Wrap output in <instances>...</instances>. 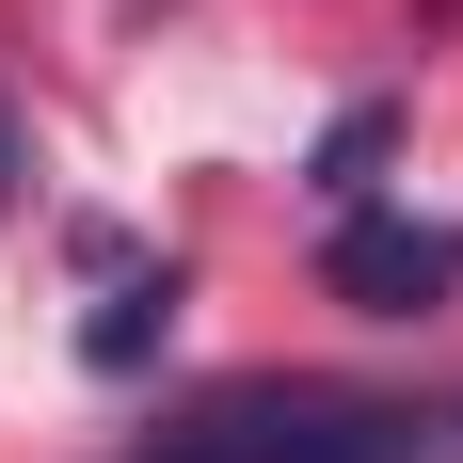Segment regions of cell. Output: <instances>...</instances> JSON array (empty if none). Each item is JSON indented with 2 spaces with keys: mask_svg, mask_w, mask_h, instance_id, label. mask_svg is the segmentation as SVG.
<instances>
[{
  "mask_svg": "<svg viewBox=\"0 0 463 463\" xmlns=\"http://www.w3.org/2000/svg\"><path fill=\"white\" fill-rule=\"evenodd\" d=\"M463 288V240L448 224H335V304H368V320H416Z\"/></svg>",
  "mask_w": 463,
  "mask_h": 463,
  "instance_id": "cell-2",
  "label": "cell"
},
{
  "mask_svg": "<svg viewBox=\"0 0 463 463\" xmlns=\"http://www.w3.org/2000/svg\"><path fill=\"white\" fill-rule=\"evenodd\" d=\"M448 448H463V416H448Z\"/></svg>",
  "mask_w": 463,
  "mask_h": 463,
  "instance_id": "cell-5",
  "label": "cell"
},
{
  "mask_svg": "<svg viewBox=\"0 0 463 463\" xmlns=\"http://www.w3.org/2000/svg\"><path fill=\"white\" fill-rule=\"evenodd\" d=\"M383 144H400V112H335V128H320V192H335V208L383 176Z\"/></svg>",
  "mask_w": 463,
  "mask_h": 463,
  "instance_id": "cell-4",
  "label": "cell"
},
{
  "mask_svg": "<svg viewBox=\"0 0 463 463\" xmlns=\"http://www.w3.org/2000/svg\"><path fill=\"white\" fill-rule=\"evenodd\" d=\"M431 431L368 383H224V400H192L176 431L144 463H416Z\"/></svg>",
  "mask_w": 463,
  "mask_h": 463,
  "instance_id": "cell-1",
  "label": "cell"
},
{
  "mask_svg": "<svg viewBox=\"0 0 463 463\" xmlns=\"http://www.w3.org/2000/svg\"><path fill=\"white\" fill-rule=\"evenodd\" d=\"M160 320H176V272H144V288H112V304L80 320V368H144V352H160Z\"/></svg>",
  "mask_w": 463,
  "mask_h": 463,
  "instance_id": "cell-3",
  "label": "cell"
}]
</instances>
